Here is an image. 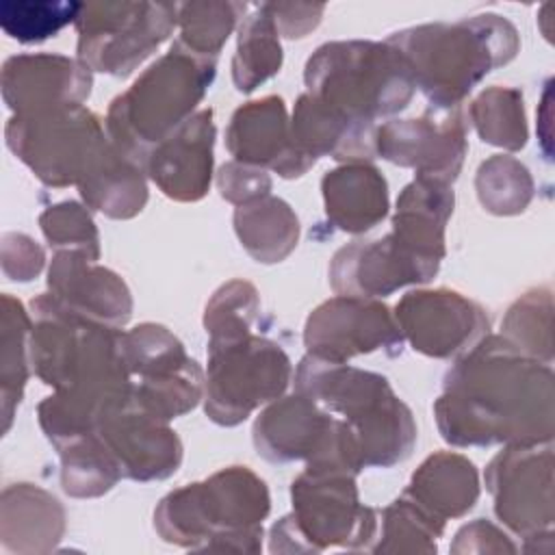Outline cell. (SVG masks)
<instances>
[{
  "mask_svg": "<svg viewBox=\"0 0 555 555\" xmlns=\"http://www.w3.org/2000/svg\"><path fill=\"white\" fill-rule=\"evenodd\" d=\"M436 427L451 447L548 444L555 434V379L501 334H486L442 379Z\"/></svg>",
  "mask_w": 555,
  "mask_h": 555,
  "instance_id": "obj_1",
  "label": "cell"
},
{
  "mask_svg": "<svg viewBox=\"0 0 555 555\" xmlns=\"http://www.w3.org/2000/svg\"><path fill=\"white\" fill-rule=\"evenodd\" d=\"M410 63L431 108H460L477 82L520 50L516 26L496 13L410 26L386 37Z\"/></svg>",
  "mask_w": 555,
  "mask_h": 555,
  "instance_id": "obj_2",
  "label": "cell"
},
{
  "mask_svg": "<svg viewBox=\"0 0 555 555\" xmlns=\"http://www.w3.org/2000/svg\"><path fill=\"white\" fill-rule=\"evenodd\" d=\"M269 509L267 483L247 466H228L167 492L154 509V529L165 542L184 548L260 553Z\"/></svg>",
  "mask_w": 555,
  "mask_h": 555,
  "instance_id": "obj_3",
  "label": "cell"
},
{
  "mask_svg": "<svg viewBox=\"0 0 555 555\" xmlns=\"http://www.w3.org/2000/svg\"><path fill=\"white\" fill-rule=\"evenodd\" d=\"M293 382L297 392L345 421L362 468H390L412 455L418 438L414 414L382 373L306 353Z\"/></svg>",
  "mask_w": 555,
  "mask_h": 555,
  "instance_id": "obj_4",
  "label": "cell"
},
{
  "mask_svg": "<svg viewBox=\"0 0 555 555\" xmlns=\"http://www.w3.org/2000/svg\"><path fill=\"white\" fill-rule=\"evenodd\" d=\"M215 74V59L191 54L171 43L169 52L158 56L111 102L104 119L108 139L121 154L143 167L152 147L197 113Z\"/></svg>",
  "mask_w": 555,
  "mask_h": 555,
  "instance_id": "obj_5",
  "label": "cell"
},
{
  "mask_svg": "<svg viewBox=\"0 0 555 555\" xmlns=\"http://www.w3.org/2000/svg\"><path fill=\"white\" fill-rule=\"evenodd\" d=\"M304 82L306 93L375 126L401 113L416 91L408 59L388 41L371 39L319 46L306 61Z\"/></svg>",
  "mask_w": 555,
  "mask_h": 555,
  "instance_id": "obj_6",
  "label": "cell"
},
{
  "mask_svg": "<svg viewBox=\"0 0 555 555\" xmlns=\"http://www.w3.org/2000/svg\"><path fill=\"white\" fill-rule=\"evenodd\" d=\"M353 473L330 464H306L291 483L293 512L269 529L271 553H321L330 546H373L379 518L360 503Z\"/></svg>",
  "mask_w": 555,
  "mask_h": 555,
  "instance_id": "obj_7",
  "label": "cell"
},
{
  "mask_svg": "<svg viewBox=\"0 0 555 555\" xmlns=\"http://www.w3.org/2000/svg\"><path fill=\"white\" fill-rule=\"evenodd\" d=\"M30 362L54 390L130 382L121 358V330L65 310L48 291L30 299Z\"/></svg>",
  "mask_w": 555,
  "mask_h": 555,
  "instance_id": "obj_8",
  "label": "cell"
},
{
  "mask_svg": "<svg viewBox=\"0 0 555 555\" xmlns=\"http://www.w3.org/2000/svg\"><path fill=\"white\" fill-rule=\"evenodd\" d=\"M7 147L54 189L82 180L108 143L106 126L85 104L11 115L4 126Z\"/></svg>",
  "mask_w": 555,
  "mask_h": 555,
  "instance_id": "obj_9",
  "label": "cell"
},
{
  "mask_svg": "<svg viewBox=\"0 0 555 555\" xmlns=\"http://www.w3.org/2000/svg\"><path fill=\"white\" fill-rule=\"evenodd\" d=\"M204 377L206 416L221 427H234L286 392L293 364L275 340L251 332L236 340L208 343Z\"/></svg>",
  "mask_w": 555,
  "mask_h": 555,
  "instance_id": "obj_10",
  "label": "cell"
},
{
  "mask_svg": "<svg viewBox=\"0 0 555 555\" xmlns=\"http://www.w3.org/2000/svg\"><path fill=\"white\" fill-rule=\"evenodd\" d=\"M74 26L76 59L91 72L124 78L178 28V2H82Z\"/></svg>",
  "mask_w": 555,
  "mask_h": 555,
  "instance_id": "obj_11",
  "label": "cell"
},
{
  "mask_svg": "<svg viewBox=\"0 0 555 555\" xmlns=\"http://www.w3.org/2000/svg\"><path fill=\"white\" fill-rule=\"evenodd\" d=\"M251 440L258 455L271 464L304 460L306 464L338 466L353 475L364 470L345 421L297 390L267 403L254 421Z\"/></svg>",
  "mask_w": 555,
  "mask_h": 555,
  "instance_id": "obj_12",
  "label": "cell"
},
{
  "mask_svg": "<svg viewBox=\"0 0 555 555\" xmlns=\"http://www.w3.org/2000/svg\"><path fill=\"white\" fill-rule=\"evenodd\" d=\"M486 488L496 518L527 544L553 533V449L548 444H507L486 466ZM525 544V546H527Z\"/></svg>",
  "mask_w": 555,
  "mask_h": 555,
  "instance_id": "obj_13",
  "label": "cell"
},
{
  "mask_svg": "<svg viewBox=\"0 0 555 555\" xmlns=\"http://www.w3.org/2000/svg\"><path fill=\"white\" fill-rule=\"evenodd\" d=\"M392 314L403 340L436 360L460 358L490 334L486 310L451 288L410 291L397 301Z\"/></svg>",
  "mask_w": 555,
  "mask_h": 555,
  "instance_id": "obj_14",
  "label": "cell"
},
{
  "mask_svg": "<svg viewBox=\"0 0 555 555\" xmlns=\"http://www.w3.org/2000/svg\"><path fill=\"white\" fill-rule=\"evenodd\" d=\"M403 343L392 310L379 299L334 295L304 325L306 353L330 362H349L373 351L397 353Z\"/></svg>",
  "mask_w": 555,
  "mask_h": 555,
  "instance_id": "obj_15",
  "label": "cell"
},
{
  "mask_svg": "<svg viewBox=\"0 0 555 555\" xmlns=\"http://www.w3.org/2000/svg\"><path fill=\"white\" fill-rule=\"evenodd\" d=\"M466 130L460 108H429L421 117L377 126L375 152L392 165L414 169L421 178L453 184L468 152Z\"/></svg>",
  "mask_w": 555,
  "mask_h": 555,
  "instance_id": "obj_16",
  "label": "cell"
},
{
  "mask_svg": "<svg viewBox=\"0 0 555 555\" xmlns=\"http://www.w3.org/2000/svg\"><path fill=\"white\" fill-rule=\"evenodd\" d=\"M438 269V262L421 258L388 232L340 247L330 260L327 278L336 295L382 299L403 286L427 284Z\"/></svg>",
  "mask_w": 555,
  "mask_h": 555,
  "instance_id": "obj_17",
  "label": "cell"
},
{
  "mask_svg": "<svg viewBox=\"0 0 555 555\" xmlns=\"http://www.w3.org/2000/svg\"><path fill=\"white\" fill-rule=\"evenodd\" d=\"M95 436L113 455L121 477L141 483L171 477L184 457L178 434L167 421L145 412L134 395L102 418Z\"/></svg>",
  "mask_w": 555,
  "mask_h": 555,
  "instance_id": "obj_18",
  "label": "cell"
},
{
  "mask_svg": "<svg viewBox=\"0 0 555 555\" xmlns=\"http://www.w3.org/2000/svg\"><path fill=\"white\" fill-rule=\"evenodd\" d=\"M225 147L234 160L271 169L284 180L304 176L317 163L297 150L280 95L241 104L225 128Z\"/></svg>",
  "mask_w": 555,
  "mask_h": 555,
  "instance_id": "obj_19",
  "label": "cell"
},
{
  "mask_svg": "<svg viewBox=\"0 0 555 555\" xmlns=\"http://www.w3.org/2000/svg\"><path fill=\"white\" fill-rule=\"evenodd\" d=\"M0 87L2 100L13 115H26L67 104H85L91 95L93 72L78 59L65 54H17L4 61Z\"/></svg>",
  "mask_w": 555,
  "mask_h": 555,
  "instance_id": "obj_20",
  "label": "cell"
},
{
  "mask_svg": "<svg viewBox=\"0 0 555 555\" xmlns=\"http://www.w3.org/2000/svg\"><path fill=\"white\" fill-rule=\"evenodd\" d=\"M48 293L69 312L121 330L132 317L128 284L80 251H54L48 267Z\"/></svg>",
  "mask_w": 555,
  "mask_h": 555,
  "instance_id": "obj_21",
  "label": "cell"
},
{
  "mask_svg": "<svg viewBox=\"0 0 555 555\" xmlns=\"http://www.w3.org/2000/svg\"><path fill=\"white\" fill-rule=\"evenodd\" d=\"M212 145V111L199 108L173 134L152 147L143 163L145 176L169 199L197 202L210 189Z\"/></svg>",
  "mask_w": 555,
  "mask_h": 555,
  "instance_id": "obj_22",
  "label": "cell"
},
{
  "mask_svg": "<svg viewBox=\"0 0 555 555\" xmlns=\"http://www.w3.org/2000/svg\"><path fill=\"white\" fill-rule=\"evenodd\" d=\"M291 134L297 150L312 160L327 156L338 163H371L377 156L375 124L358 121L310 93L295 102Z\"/></svg>",
  "mask_w": 555,
  "mask_h": 555,
  "instance_id": "obj_23",
  "label": "cell"
},
{
  "mask_svg": "<svg viewBox=\"0 0 555 555\" xmlns=\"http://www.w3.org/2000/svg\"><path fill=\"white\" fill-rule=\"evenodd\" d=\"M65 507L37 483L20 481L2 490L0 544L9 553H50L63 540Z\"/></svg>",
  "mask_w": 555,
  "mask_h": 555,
  "instance_id": "obj_24",
  "label": "cell"
},
{
  "mask_svg": "<svg viewBox=\"0 0 555 555\" xmlns=\"http://www.w3.org/2000/svg\"><path fill=\"white\" fill-rule=\"evenodd\" d=\"M327 221L347 234H364L388 215V182L371 163H343L321 178Z\"/></svg>",
  "mask_w": 555,
  "mask_h": 555,
  "instance_id": "obj_25",
  "label": "cell"
},
{
  "mask_svg": "<svg viewBox=\"0 0 555 555\" xmlns=\"http://www.w3.org/2000/svg\"><path fill=\"white\" fill-rule=\"evenodd\" d=\"M453 206L455 193L451 184L416 176L397 197L390 232L421 258L440 264L447 254L444 230Z\"/></svg>",
  "mask_w": 555,
  "mask_h": 555,
  "instance_id": "obj_26",
  "label": "cell"
},
{
  "mask_svg": "<svg viewBox=\"0 0 555 555\" xmlns=\"http://www.w3.org/2000/svg\"><path fill=\"white\" fill-rule=\"evenodd\" d=\"M403 494L447 522L475 507L479 499V473L466 455L436 451L412 473Z\"/></svg>",
  "mask_w": 555,
  "mask_h": 555,
  "instance_id": "obj_27",
  "label": "cell"
},
{
  "mask_svg": "<svg viewBox=\"0 0 555 555\" xmlns=\"http://www.w3.org/2000/svg\"><path fill=\"white\" fill-rule=\"evenodd\" d=\"M78 193L89 210L111 219H132L147 204V176L139 163L121 154L108 139L78 182Z\"/></svg>",
  "mask_w": 555,
  "mask_h": 555,
  "instance_id": "obj_28",
  "label": "cell"
},
{
  "mask_svg": "<svg viewBox=\"0 0 555 555\" xmlns=\"http://www.w3.org/2000/svg\"><path fill=\"white\" fill-rule=\"evenodd\" d=\"M234 232L243 249L262 264L286 260L299 241V219L282 197H260L234 208Z\"/></svg>",
  "mask_w": 555,
  "mask_h": 555,
  "instance_id": "obj_29",
  "label": "cell"
},
{
  "mask_svg": "<svg viewBox=\"0 0 555 555\" xmlns=\"http://www.w3.org/2000/svg\"><path fill=\"white\" fill-rule=\"evenodd\" d=\"M33 317L20 299L4 293L0 299V410L2 434L11 429L17 405L22 403L30 362Z\"/></svg>",
  "mask_w": 555,
  "mask_h": 555,
  "instance_id": "obj_30",
  "label": "cell"
},
{
  "mask_svg": "<svg viewBox=\"0 0 555 555\" xmlns=\"http://www.w3.org/2000/svg\"><path fill=\"white\" fill-rule=\"evenodd\" d=\"M284 52L280 33L267 9L256 4L238 24L236 52L232 56V82L236 91L251 93L282 69Z\"/></svg>",
  "mask_w": 555,
  "mask_h": 555,
  "instance_id": "obj_31",
  "label": "cell"
},
{
  "mask_svg": "<svg viewBox=\"0 0 555 555\" xmlns=\"http://www.w3.org/2000/svg\"><path fill=\"white\" fill-rule=\"evenodd\" d=\"M468 119L488 145L518 152L527 145L529 130L522 93L514 87L492 85L483 89L468 108Z\"/></svg>",
  "mask_w": 555,
  "mask_h": 555,
  "instance_id": "obj_32",
  "label": "cell"
},
{
  "mask_svg": "<svg viewBox=\"0 0 555 555\" xmlns=\"http://www.w3.org/2000/svg\"><path fill=\"white\" fill-rule=\"evenodd\" d=\"M121 358L132 382L165 377L193 362L180 338L160 323H141L121 332Z\"/></svg>",
  "mask_w": 555,
  "mask_h": 555,
  "instance_id": "obj_33",
  "label": "cell"
},
{
  "mask_svg": "<svg viewBox=\"0 0 555 555\" xmlns=\"http://www.w3.org/2000/svg\"><path fill=\"white\" fill-rule=\"evenodd\" d=\"M382 531L373 553H436L438 538L444 533V520L431 516L403 492L384 507Z\"/></svg>",
  "mask_w": 555,
  "mask_h": 555,
  "instance_id": "obj_34",
  "label": "cell"
},
{
  "mask_svg": "<svg viewBox=\"0 0 555 555\" xmlns=\"http://www.w3.org/2000/svg\"><path fill=\"white\" fill-rule=\"evenodd\" d=\"M243 2H182L178 4V43L191 54L215 59L245 15Z\"/></svg>",
  "mask_w": 555,
  "mask_h": 555,
  "instance_id": "obj_35",
  "label": "cell"
},
{
  "mask_svg": "<svg viewBox=\"0 0 555 555\" xmlns=\"http://www.w3.org/2000/svg\"><path fill=\"white\" fill-rule=\"evenodd\" d=\"M59 457L61 488L74 499L102 496L124 479L113 455L95 434L59 449Z\"/></svg>",
  "mask_w": 555,
  "mask_h": 555,
  "instance_id": "obj_36",
  "label": "cell"
},
{
  "mask_svg": "<svg viewBox=\"0 0 555 555\" xmlns=\"http://www.w3.org/2000/svg\"><path fill=\"white\" fill-rule=\"evenodd\" d=\"M475 191L483 210L512 217L527 210L533 199V178L529 169L509 154L486 158L475 173Z\"/></svg>",
  "mask_w": 555,
  "mask_h": 555,
  "instance_id": "obj_37",
  "label": "cell"
},
{
  "mask_svg": "<svg viewBox=\"0 0 555 555\" xmlns=\"http://www.w3.org/2000/svg\"><path fill=\"white\" fill-rule=\"evenodd\" d=\"M553 297L548 286H535L522 293L505 312L501 323V336L514 345L520 353L551 364L553 338H551Z\"/></svg>",
  "mask_w": 555,
  "mask_h": 555,
  "instance_id": "obj_38",
  "label": "cell"
},
{
  "mask_svg": "<svg viewBox=\"0 0 555 555\" xmlns=\"http://www.w3.org/2000/svg\"><path fill=\"white\" fill-rule=\"evenodd\" d=\"M82 2L67 0H2L0 28L20 43H41L67 24H76Z\"/></svg>",
  "mask_w": 555,
  "mask_h": 555,
  "instance_id": "obj_39",
  "label": "cell"
},
{
  "mask_svg": "<svg viewBox=\"0 0 555 555\" xmlns=\"http://www.w3.org/2000/svg\"><path fill=\"white\" fill-rule=\"evenodd\" d=\"M258 314L260 295L251 282L236 278L221 284L204 310L208 343H225L251 334Z\"/></svg>",
  "mask_w": 555,
  "mask_h": 555,
  "instance_id": "obj_40",
  "label": "cell"
},
{
  "mask_svg": "<svg viewBox=\"0 0 555 555\" xmlns=\"http://www.w3.org/2000/svg\"><path fill=\"white\" fill-rule=\"evenodd\" d=\"M39 228L54 251H80L100 260V232L85 204L59 202L39 215Z\"/></svg>",
  "mask_w": 555,
  "mask_h": 555,
  "instance_id": "obj_41",
  "label": "cell"
},
{
  "mask_svg": "<svg viewBox=\"0 0 555 555\" xmlns=\"http://www.w3.org/2000/svg\"><path fill=\"white\" fill-rule=\"evenodd\" d=\"M271 176L262 167L230 160L221 165L217 171L219 195L234 206H243L254 199L271 195Z\"/></svg>",
  "mask_w": 555,
  "mask_h": 555,
  "instance_id": "obj_42",
  "label": "cell"
},
{
  "mask_svg": "<svg viewBox=\"0 0 555 555\" xmlns=\"http://www.w3.org/2000/svg\"><path fill=\"white\" fill-rule=\"evenodd\" d=\"M0 262L9 280L30 282L43 271L46 251L28 234L7 232L2 234V243H0Z\"/></svg>",
  "mask_w": 555,
  "mask_h": 555,
  "instance_id": "obj_43",
  "label": "cell"
},
{
  "mask_svg": "<svg viewBox=\"0 0 555 555\" xmlns=\"http://www.w3.org/2000/svg\"><path fill=\"white\" fill-rule=\"evenodd\" d=\"M453 553H516L518 546L492 522L477 518L464 525L451 544Z\"/></svg>",
  "mask_w": 555,
  "mask_h": 555,
  "instance_id": "obj_44",
  "label": "cell"
},
{
  "mask_svg": "<svg viewBox=\"0 0 555 555\" xmlns=\"http://www.w3.org/2000/svg\"><path fill=\"white\" fill-rule=\"evenodd\" d=\"M280 37L301 39L314 30L323 17L325 4H295V2H264Z\"/></svg>",
  "mask_w": 555,
  "mask_h": 555,
  "instance_id": "obj_45",
  "label": "cell"
}]
</instances>
